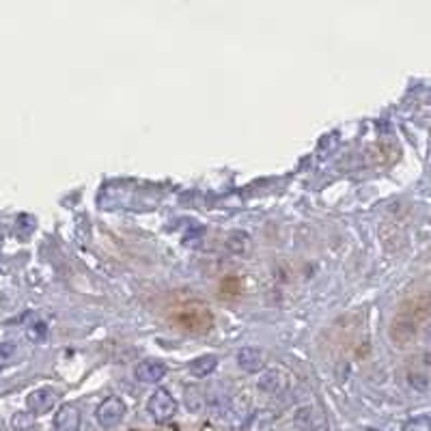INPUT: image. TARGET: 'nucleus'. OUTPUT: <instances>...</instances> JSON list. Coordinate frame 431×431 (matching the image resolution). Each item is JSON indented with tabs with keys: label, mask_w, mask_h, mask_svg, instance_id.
I'll return each instance as SVG.
<instances>
[{
	"label": "nucleus",
	"mask_w": 431,
	"mask_h": 431,
	"mask_svg": "<svg viewBox=\"0 0 431 431\" xmlns=\"http://www.w3.org/2000/svg\"><path fill=\"white\" fill-rule=\"evenodd\" d=\"M216 367H218V356L207 354V356L196 358V361L190 365V371H192L194 377H207Z\"/></svg>",
	"instance_id": "obj_9"
},
{
	"label": "nucleus",
	"mask_w": 431,
	"mask_h": 431,
	"mask_svg": "<svg viewBox=\"0 0 431 431\" xmlns=\"http://www.w3.org/2000/svg\"><path fill=\"white\" fill-rule=\"evenodd\" d=\"M238 365L244 371H259L263 365V354L253 347H244L238 352Z\"/></svg>",
	"instance_id": "obj_8"
},
{
	"label": "nucleus",
	"mask_w": 431,
	"mask_h": 431,
	"mask_svg": "<svg viewBox=\"0 0 431 431\" xmlns=\"http://www.w3.org/2000/svg\"><path fill=\"white\" fill-rule=\"evenodd\" d=\"M399 317L416 323L421 326L423 321H427L431 317V294H419L414 298L405 300L401 307H399Z\"/></svg>",
	"instance_id": "obj_3"
},
{
	"label": "nucleus",
	"mask_w": 431,
	"mask_h": 431,
	"mask_svg": "<svg viewBox=\"0 0 431 431\" xmlns=\"http://www.w3.org/2000/svg\"><path fill=\"white\" fill-rule=\"evenodd\" d=\"M403 431H431V421L427 416L412 419L403 425Z\"/></svg>",
	"instance_id": "obj_11"
},
{
	"label": "nucleus",
	"mask_w": 431,
	"mask_h": 431,
	"mask_svg": "<svg viewBox=\"0 0 431 431\" xmlns=\"http://www.w3.org/2000/svg\"><path fill=\"white\" fill-rule=\"evenodd\" d=\"M125 416V403L119 399V397H108L99 403L97 412H95V419L97 423L104 427V429H113L117 427Z\"/></svg>",
	"instance_id": "obj_4"
},
{
	"label": "nucleus",
	"mask_w": 431,
	"mask_h": 431,
	"mask_svg": "<svg viewBox=\"0 0 431 431\" xmlns=\"http://www.w3.org/2000/svg\"><path fill=\"white\" fill-rule=\"evenodd\" d=\"M80 427V414L74 405H63L54 419V429L57 431H78Z\"/></svg>",
	"instance_id": "obj_7"
},
{
	"label": "nucleus",
	"mask_w": 431,
	"mask_h": 431,
	"mask_svg": "<svg viewBox=\"0 0 431 431\" xmlns=\"http://www.w3.org/2000/svg\"><path fill=\"white\" fill-rule=\"evenodd\" d=\"M169 373V367L166 363L162 361H155V358H149V361H142L136 365L134 369V375L136 380L142 382V384H157L162 377H164Z\"/></svg>",
	"instance_id": "obj_6"
},
{
	"label": "nucleus",
	"mask_w": 431,
	"mask_h": 431,
	"mask_svg": "<svg viewBox=\"0 0 431 431\" xmlns=\"http://www.w3.org/2000/svg\"><path fill=\"white\" fill-rule=\"evenodd\" d=\"M149 414L153 416L155 423H166L177 414V401L166 388H157L149 397Z\"/></svg>",
	"instance_id": "obj_2"
},
{
	"label": "nucleus",
	"mask_w": 431,
	"mask_h": 431,
	"mask_svg": "<svg viewBox=\"0 0 431 431\" xmlns=\"http://www.w3.org/2000/svg\"><path fill=\"white\" fill-rule=\"evenodd\" d=\"M388 334H390L392 343L397 345V347H408V345H412L416 341L419 326H416V323L408 321V319H403V317H399V315H394Z\"/></svg>",
	"instance_id": "obj_5"
},
{
	"label": "nucleus",
	"mask_w": 431,
	"mask_h": 431,
	"mask_svg": "<svg viewBox=\"0 0 431 431\" xmlns=\"http://www.w3.org/2000/svg\"><path fill=\"white\" fill-rule=\"evenodd\" d=\"M173 323L190 334H205L213 326V315L203 304H186V307H179L175 311Z\"/></svg>",
	"instance_id": "obj_1"
},
{
	"label": "nucleus",
	"mask_w": 431,
	"mask_h": 431,
	"mask_svg": "<svg viewBox=\"0 0 431 431\" xmlns=\"http://www.w3.org/2000/svg\"><path fill=\"white\" fill-rule=\"evenodd\" d=\"M365 431H380V429H375V427H369V429H365Z\"/></svg>",
	"instance_id": "obj_12"
},
{
	"label": "nucleus",
	"mask_w": 431,
	"mask_h": 431,
	"mask_svg": "<svg viewBox=\"0 0 431 431\" xmlns=\"http://www.w3.org/2000/svg\"><path fill=\"white\" fill-rule=\"evenodd\" d=\"M280 373L278 371H267L263 377H261V382H259V388L265 390V392H276L280 388Z\"/></svg>",
	"instance_id": "obj_10"
}]
</instances>
